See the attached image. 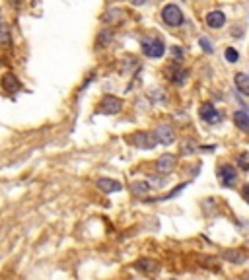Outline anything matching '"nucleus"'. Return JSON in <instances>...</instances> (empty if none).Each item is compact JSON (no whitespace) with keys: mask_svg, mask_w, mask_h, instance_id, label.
I'll use <instances>...</instances> for the list:
<instances>
[{"mask_svg":"<svg viewBox=\"0 0 249 280\" xmlns=\"http://www.w3.org/2000/svg\"><path fill=\"white\" fill-rule=\"evenodd\" d=\"M140 47L148 59H162L166 55V43L160 37H144Z\"/></svg>","mask_w":249,"mask_h":280,"instance_id":"obj_1","label":"nucleus"},{"mask_svg":"<svg viewBox=\"0 0 249 280\" xmlns=\"http://www.w3.org/2000/svg\"><path fill=\"white\" fill-rule=\"evenodd\" d=\"M111 41H113V31L111 30H101L99 35H97L95 45H97V49H105V47H109Z\"/></svg>","mask_w":249,"mask_h":280,"instance_id":"obj_17","label":"nucleus"},{"mask_svg":"<svg viewBox=\"0 0 249 280\" xmlns=\"http://www.w3.org/2000/svg\"><path fill=\"white\" fill-rule=\"evenodd\" d=\"M199 45H201V49H202L206 55H212V53H214V43H212L206 35H202V37L199 39Z\"/></svg>","mask_w":249,"mask_h":280,"instance_id":"obj_22","label":"nucleus"},{"mask_svg":"<svg viewBox=\"0 0 249 280\" xmlns=\"http://www.w3.org/2000/svg\"><path fill=\"white\" fill-rule=\"evenodd\" d=\"M135 266H137L139 270L146 272V274H154V272H158V270H160V264H158V261H154V259H148V257H142V259H139V261L135 263Z\"/></svg>","mask_w":249,"mask_h":280,"instance_id":"obj_11","label":"nucleus"},{"mask_svg":"<svg viewBox=\"0 0 249 280\" xmlns=\"http://www.w3.org/2000/svg\"><path fill=\"white\" fill-rule=\"evenodd\" d=\"M97 189L109 195V193H119L123 187H121V183H119V181H115V179L101 177V179H97Z\"/></svg>","mask_w":249,"mask_h":280,"instance_id":"obj_12","label":"nucleus"},{"mask_svg":"<svg viewBox=\"0 0 249 280\" xmlns=\"http://www.w3.org/2000/svg\"><path fill=\"white\" fill-rule=\"evenodd\" d=\"M162 20L170 28H179V26H183L185 16H183V12H181V8L177 4H166L162 8Z\"/></svg>","mask_w":249,"mask_h":280,"instance_id":"obj_3","label":"nucleus"},{"mask_svg":"<svg viewBox=\"0 0 249 280\" xmlns=\"http://www.w3.org/2000/svg\"><path fill=\"white\" fill-rule=\"evenodd\" d=\"M237 166L241 168V171H247V170H249V162H247V154H239V158H237Z\"/></svg>","mask_w":249,"mask_h":280,"instance_id":"obj_27","label":"nucleus"},{"mask_svg":"<svg viewBox=\"0 0 249 280\" xmlns=\"http://www.w3.org/2000/svg\"><path fill=\"white\" fill-rule=\"evenodd\" d=\"M218 179L224 187L232 189L235 183H237V170L232 166V164H222L218 168Z\"/></svg>","mask_w":249,"mask_h":280,"instance_id":"obj_6","label":"nucleus"},{"mask_svg":"<svg viewBox=\"0 0 249 280\" xmlns=\"http://www.w3.org/2000/svg\"><path fill=\"white\" fill-rule=\"evenodd\" d=\"M199 115H201V119H202L204 123H208V124H216V123L222 121V113L214 107L212 101H204V103L199 107Z\"/></svg>","mask_w":249,"mask_h":280,"instance_id":"obj_5","label":"nucleus"},{"mask_svg":"<svg viewBox=\"0 0 249 280\" xmlns=\"http://www.w3.org/2000/svg\"><path fill=\"white\" fill-rule=\"evenodd\" d=\"M10 31L6 26H0V45H4V47H10Z\"/></svg>","mask_w":249,"mask_h":280,"instance_id":"obj_23","label":"nucleus"},{"mask_svg":"<svg viewBox=\"0 0 249 280\" xmlns=\"http://www.w3.org/2000/svg\"><path fill=\"white\" fill-rule=\"evenodd\" d=\"M206 24H208V28H212V30H220V28H224V24H226V14L220 12V10H212V12L206 14Z\"/></svg>","mask_w":249,"mask_h":280,"instance_id":"obj_10","label":"nucleus"},{"mask_svg":"<svg viewBox=\"0 0 249 280\" xmlns=\"http://www.w3.org/2000/svg\"><path fill=\"white\" fill-rule=\"evenodd\" d=\"M175 164H177V156H173V154H164V156L158 158L156 170H158L162 175H168V173H171V171L175 170Z\"/></svg>","mask_w":249,"mask_h":280,"instance_id":"obj_9","label":"nucleus"},{"mask_svg":"<svg viewBox=\"0 0 249 280\" xmlns=\"http://www.w3.org/2000/svg\"><path fill=\"white\" fill-rule=\"evenodd\" d=\"M195 150H197V146H195V142H193V140H185V142L181 144V152H183V154L187 152V156H191Z\"/></svg>","mask_w":249,"mask_h":280,"instance_id":"obj_25","label":"nucleus"},{"mask_svg":"<svg viewBox=\"0 0 249 280\" xmlns=\"http://www.w3.org/2000/svg\"><path fill=\"white\" fill-rule=\"evenodd\" d=\"M233 82H235L237 90L241 92V95H249V78H247L245 72H237L233 76Z\"/></svg>","mask_w":249,"mask_h":280,"instance_id":"obj_13","label":"nucleus"},{"mask_svg":"<svg viewBox=\"0 0 249 280\" xmlns=\"http://www.w3.org/2000/svg\"><path fill=\"white\" fill-rule=\"evenodd\" d=\"M133 193L137 197H146L150 193V187L146 185V181H137V183H133Z\"/></svg>","mask_w":249,"mask_h":280,"instance_id":"obj_20","label":"nucleus"},{"mask_svg":"<svg viewBox=\"0 0 249 280\" xmlns=\"http://www.w3.org/2000/svg\"><path fill=\"white\" fill-rule=\"evenodd\" d=\"M146 185L150 189H162V187H166V177L164 175H148Z\"/></svg>","mask_w":249,"mask_h":280,"instance_id":"obj_19","label":"nucleus"},{"mask_svg":"<svg viewBox=\"0 0 249 280\" xmlns=\"http://www.w3.org/2000/svg\"><path fill=\"white\" fill-rule=\"evenodd\" d=\"M121 109H123V101H121L119 97H115V95H105V97L101 99L99 107H97V113H101V115H117Z\"/></svg>","mask_w":249,"mask_h":280,"instance_id":"obj_7","label":"nucleus"},{"mask_svg":"<svg viewBox=\"0 0 249 280\" xmlns=\"http://www.w3.org/2000/svg\"><path fill=\"white\" fill-rule=\"evenodd\" d=\"M233 123L237 124V128L239 130H249V117H247V113H245V109H237L235 113H233Z\"/></svg>","mask_w":249,"mask_h":280,"instance_id":"obj_14","label":"nucleus"},{"mask_svg":"<svg viewBox=\"0 0 249 280\" xmlns=\"http://www.w3.org/2000/svg\"><path fill=\"white\" fill-rule=\"evenodd\" d=\"M222 257H224L226 261L233 263V264H237V263H243V259H245V255H243L239 249H226V251L222 253Z\"/></svg>","mask_w":249,"mask_h":280,"instance_id":"obj_18","label":"nucleus"},{"mask_svg":"<svg viewBox=\"0 0 249 280\" xmlns=\"http://www.w3.org/2000/svg\"><path fill=\"white\" fill-rule=\"evenodd\" d=\"M121 16H123V10L121 8H115V6H111L107 12H105V16H103V22L105 24H117V22H121Z\"/></svg>","mask_w":249,"mask_h":280,"instance_id":"obj_16","label":"nucleus"},{"mask_svg":"<svg viewBox=\"0 0 249 280\" xmlns=\"http://www.w3.org/2000/svg\"><path fill=\"white\" fill-rule=\"evenodd\" d=\"M131 142L137 146V148H140V150H152V148H156V138H154V134L152 132H146V130H142V132H135L133 136H131Z\"/></svg>","mask_w":249,"mask_h":280,"instance_id":"obj_4","label":"nucleus"},{"mask_svg":"<svg viewBox=\"0 0 249 280\" xmlns=\"http://www.w3.org/2000/svg\"><path fill=\"white\" fill-rule=\"evenodd\" d=\"M152 134H154V138H156L158 144L170 146L171 142H175V132H173L171 124H160V126H156V130H154Z\"/></svg>","mask_w":249,"mask_h":280,"instance_id":"obj_8","label":"nucleus"},{"mask_svg":"<svg viewBox=\"0 0 249 280\" xmlns=\"http://www.w3.org/2000/svg\"><path fill=\"white\" fill-rule=\"evenodd\" d=\"M171 57H173L177 62H181V61L185 59V53H183V49H181L179 45H173V47H171Z\"/></svg>","mask_w":249,"mask_h":280,"instance_id":"obj_26","label":"nucleus"},{"mask_svg":"<svg viewBox=\"0 0 249 280\" xmlns=\"http://www.w3.org/2000/svg\"><path fill=\"white\" fill-rule=\"evenodd\" d=\"M164 76L168 82H171L173 86H185L189 80V72L179 64V62H171L164 68Z\"/></svg>","mask_w":249,"mask_h":280,"instance_id":"obj_2","label":"nucleus"},{"mask_svg":"<svg viewBox=\"0 0 249 280\" xmlns=\"http://www.w3.org/2000/svg\"><path fill=\"white\" fill-rule=\"evenodd\" d=\"M2 88H4L6 92H10V93H16V92L20 90V82H18V78H16L14 74H4V78H2Z\"/></svg>","mask_w":249,"mask_h":280,"instance_id":"obj_15","label":"nucleus"},{"mask_svg":"<svg viewBox=\"0 0 249 280\" xmlns=\"http://www.w3.org/2000/svg\"><path fill=\"white\" fill-rule=\"evenodd\" d=\"M148 97H150L152 103H160V101H166V92L162 88H152L150 93H148Z\"/></svg>","mask_w":249,"mask_h":280,"instance_id":"obj_21","label":"nucleus"},{"mask_svg":"<svg viewBox=\"0 0 249 280\" xmlns=\"http://www.w3.org/2000/svg\"><path fill=\"white\" fill-rule=\"evenodd\" d=\"M224 57H226V61H228V62H237L239 53H237L233 47H228V49H226V53H224Z\"/></svg>","mask_w":249,"mask_h":280,"instance_id":"obj_24","label":"nucleus"}]
</instances>
